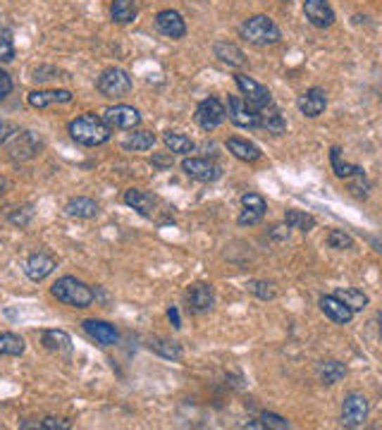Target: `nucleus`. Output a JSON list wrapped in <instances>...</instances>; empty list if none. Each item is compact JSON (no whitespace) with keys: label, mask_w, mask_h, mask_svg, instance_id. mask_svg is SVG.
<instances>
[{"label":"nucleus","mask_w":382,"mask_h":430,"mask_svg":"<svg viewBox=\"0 0 382 430\" xmlns=\"http://www.w3.org/2000/svg\"><path fill=\"white\" fill-rule=\"evenodd\" d=\"M68 132L77 144H82V146H91V148L103 146V144H108L113 137V129L106 125V120H103L101 115H94V113L79 115L77 120H72V122L68 125Z\"/></svg>","instance_id":"nucleus-1"},{"label":"nucleus","mask_w":382,"mask_h":430,"mask_svg":"<svg viewBox=\"0 0 382 430\" xmlns=\"http://www.w3.org/2000/svg\"><path fill=\"white\" fill-rule=\"evenodd\" d=\"M51 294L56 296L58 301H63V304H68L72 308H89L96 299L94 289H91L87 282L77 280V277H72V275L60 277V280L51 287Z\"/></svg>","instance_id":"nucleus-2"},{"label":"nucleus","mask_w":382,"mask_h":430,"mask_svg":"<svg viewBox=\"0 0 382 430\" xmlns=\"http://www.w3.org/2000/svg\"><path fill=\"white\" fill-rule=\"evenodd\" d=\"M239 34H241V39H246L248 44H253V46H272L282 39L280 27H277L268 15L248 17V20L241 24Z\"/></svg>","instance_id":"nucleus-3"},{"label":"nucleus","mask_w":382,"mask_h":430,"mask_svg":"<svg viewBox=\"0 0 382 430\" xmlns=\"http://www.w3.org/2000/svg\"><path fill=\"white\" fill-rule=\"evenodd\" d=\"M132 77L127 75L122 68H108L101 72V77L96 80V89L101 91V96L106 99H122L132 91Z\"/></svg>","instance_id":"nucleus-4"},{"label":"nucleus","mask_w":382,"mask_h":430,"mask_svg":"<svg viewBox=\"0 0 382 430\" xmlns=\"http://www.w3.org/2000/svg\"><path fill=\"white\" fill-rule=\"evenodd\" d=\"M225 108H227V118L232 125L241 127V129H258L260 127V113L253 110L241 96H229Z\"/></svg>","instance_id":"nucleus-5"},{"label":"nucleus","mask_w":382,"mask_h":430,"mask_svg":"<svg viewBox=\"0 0 382 430\" xmlns=\"http://www.w3.org/2000/svg\"><path fill=\"white\" fill-rule=\"evenodd\" d=\"M236 87L241 91V99H244L248 106L253 108V110H263V108L272 106V96L270 91L263 87V84H258L256 80H251L248 75H236Z\"/></svg>","instance_id":"nucleus-6"},{"label":"nucleus","mask_w":382,"mask_h":430,"mask_svg":"<svg viewBox=\"0 0 382 430\" xmlns=\"http://www.w3.org/2000/svg\"><path fill=\"white\" fill-rule=\"evenodd\" d=\"M193 120H196V125L201 127L203 132H213L227 120V108L222 106V101H217V99H205V101L198 103Z\"/></svg>","instance_id":"nucleus-7"},{"label":"nucleus","mask_w":382,"mask_h":430,"mask_svg":"<svg viewBox=\"0 0 382 430\" xmlns=\"http://www.w3.org/2000/svg\"><path fill=\"white\" fill-rule=\"evenodd\" d=\"M5 148H8L12 160H32L34 156L41 151V141H39V137H36L34 132L20 129L8 144H5Z\"/></svg>","instance_id":"nucleus-8"},{"label":"nucleus","mask_w":382,"mask_h":430,"mask_svg":"<svg viewBox=\"0 0 382 430\" xmlns=\"http://www.w3.org/2000/svg\"><path fill=\"white\" fill-rule=\"evenodd\" d=\"M106 120V125L110 129H122V132H132L141 125V113L132 106H113V108H106L101 115Z\"/></svg>","instance_id":"nucleus-9"},{"label":"nucleus","mask_w":382,"mask_h":430,"mask_svg":"<svg viewBox=\"0 0 382 430\" xmlns=\"http://www.w3.org/2000/svg\"><path fill=\"white\" fill-rule=\"evenodd\" d=\"M368 419V399L359 395V392H351L344 397L342 402V426L347 428H361Z\"/></svg>","instance_id":"nucleus-10"},{"label":"nucleus","mask_w":382,"mask_h":430,"mask_svg":"<svg viewBox=\"0 0 382 430\" xmlns=\"http://www.w3.org/2000/svg\"><path fill=\"white\" fill-rule=\"evenodd\" d=\"M182 170L186 177L196 182H217L222 177V167L208 158H184L182 160Z\"/></svg>","instance_id":"nucleus-11"},{"label":"nucleus","mask_w":382,"mask_h":430,"mask_svg":"<svg viewBox=\"0 0 382 430\" xmlns=\"http://www.w3.org/2000/svg\"><path fill=\"white\" fill-rule=\"evenodd\" d=\"M84 332L91 337L94 342H98L101 347H115L120 342V332L115 328L113 323H106V320H96V318H89L82 323Z\"/></svg>","instance_id":"nucleus-12"},{"label":"nucleus","mask_w":382,"mask_h":430,"mask_svg":"<svg viewBox=\"0 0 382 430\" xmlns=\"http://www.w3.org/2000/svg\"><path fill=\"white\" fill-rule=\"evenodd\" d=\"M155 27L158 32L163 36H167V39H184L186 36V24L182 20V15L177 10H160L155 15Z\"/></svg>","instance_id":"nucleus-13"},{"label":"nucleus","mask_w":382,"mask_h":430,"mask_svg":"<svg viewBox=\"0 0 382 430\" xmlns=\"http://www.w3.org/2000/svg\"><path fill=\"white\" fill-rule=\"evenodd\" d=\"M306 20L318 29H327L335 24V10L327 0H306L304 3Z\"/></svg>","instance_id":"nucleus-14"},{"label":"nucleus","mask_w":382,"mask_h":430,"mask_svg":"<svg viewBox=\"0 0 382 430\" xmlns=\"http://www.w3.org/2000/svg\"><path fill=\"white\" fill-rule=\"evenodd\" d=\"M56 258L48 253H32L24 263V272L32 282H44L53 270H56Z\"/></svg>","instance_id":"nucleus-15"},{"label":"nucleus","mask_w":382,"mask_h":430,"mask_svg":"<svg viewBox=\"0 0 382 430\" xmlns=\"http://www.w3.org/2000/svg\"><path fill=\"white\" fill-rule=\"evenodd\" d=\"M296 108H299L301 115H306V118H318V115H323V110L327 108L325 91L320 89V87L308 89L306 94L299 96V101H296Z\"/></svg>","instance_id":"nucleus-16"},{"label":"nucleus","mask_w":382,"mask_h":430,"mask_svg":"<svg viewBox=\"0 0 382 430\" xmlns=\"http://www.w3.org/2000/svg\"><path fill=\"white\" fill-rule=\"evenodd\" d=\"M186 301H189V308L193 313H205L215 306V292L210 284L198 282V284H193V287H189Z\"/></svg>","instance_id":"nucleus-17"},{"label":"nucleus","mask_w":382,"mask_h":430,"mask_svg":"<svg viewBox=\"0 0 382 430\" xmlns=\"http://www.w3.org/2000/svg\"><path fill=\"white\" fill-rule=\"evenodd\" d=\"M320 308H323V313L327 318L335 320V323H339V325H347V323H351V318H354V311H351L342 299H337L335 294L320 296Z\"/></svg>","instance_id":"nucleus-18"},{"label":"nucleus","mask_w":382,"mask_h":430,"mask_svg":"<svg viewBox=\"0 0 382 430\" xmlns=\"http://www.w3.org/2000/svg\"><path fill=\"white\" fill-rule=\"evenodd\" d=\"M125 203L129 205V208H134L139 215L144 217H153L155 213V196L144 189H127L125 191Z\"/></svg>","instance_id":"nucleus-19"},{"label":"nucleus","mask_w":382,"mask_h":430,"mask_svg":"<svg viewBox=\"0 0 382 430\" xmlns=\"http://www.w3.org/2000/svg\"><path fill=\"white\" fill-rule=\"evenodd\" d=\"M27 101L32 108H48V106H53V103H72L75 101V96H72V91H68V89L32 91V94L27 96Z\"/></svg>","instance_id":"nucleus-20"},{"label":"nucleus","mask_w":382,"mask_h":430,"mask_svg":"<svg viewBox=\"0 0 382 430\" xmlns=\"http://www.w3.org/2000/svg\"><path fill=\"white\" fill-rule=\"evenodd\" d=\"M65 213L70 217H82V220H91L101 213L98 203L94 198H87V196H77V198H70L68 205H65Z\"/></svg>","instance_id":"nucleus-21"},{"label":"nucleus","mask_w":382,"mask_h":430,"mask_svg":"<svg viewBox=\"0 0 382 430\" xmlns=\"http://www.w3.org/2000/svg\"><path fill=\"white\" fill-rule=\"evenodd\" d=\"M213 51H215V58H220L222 63L229 65V68H241V65H246L244 51H241L236 44H229V41H215Z\"/></svg>","instance_id":"nucleus-22"},{"label":"nucleus","mask_w":382,"mask_h":430,"mask_svg":"<svg viewBox=\"0 0 382 430\" xmlns=\"http://www.w3.org/2000/svg\"><path fill=\"white\" fill-rule=\"evenodd\" d=\"M41 344H44L48 351H58V354H70L72 351V337L65 330H58V328L44 330Z\"/></svg>","instance_id":"nucleus-23"},{"label":"nucleus","mask_w":382,"mask_h":430,"mask_svg":"<svg viewBox=\"0 0 382 430\" xmlns=\"http://www.w3.org/2000/svg\"><path fill=\"white\" fill-rule=\"evenodd\" d=\"M227 151L234 156V158L244 160V163H256L260 158V148L256 146V144L251 141H244V139H227Z\"/></svg>","instance_id":"nucleus-24"},{"label":"nucleus","mask_w":382,"mask_h":430,"mask_svg":"<svg viewBox=\"0 0 382 430\" xmlns=\"http://www.w3.org/2000/svg\"><path fill=\"white\" fill-rule=\"evenodd\" d=\"M344 375H347V366H344L342 361L327 359V361L318 363V378L323 385H337Z\"/></svg>","instance_id":"nucleus-25"},{"label":"nucleus","mask_w":382,"mask_h":430,"mask_svg":"<svg viewBox=\"0 0 382 430\" xmlns=\"http://www.w3.org/2000/svg\"><path fill=\"white\" fill-rule=\"evenodd\" d=\"M155 146V134L146 129H132V134L122 139L125 151H151Z\"/></svg>","instance_id":"nucleus-26"},{"label":"nucleus","mask_w":382,"mask_h":430,"mask_svg":"<svg viewBox=\"0 0 382 430\" xmlns=\"http://www.w3.org/2000/svg\"><path fill=\"white\" fill-rule=\"evenodd\" d=\"M139 15V5L136 0H113L110 3V17L117 24H129L134 22Z\"/></svg>","instance_id":"nucleus-27"},{"label":"nucleus","mask_w":382,"mask_h":430,"mask_svg":"<svg viewBox=\"0 0 382 430\" xmlns=\"http://www.w3.org/2000/svg\"><path fill=\"white\" fill-rule=\"evenodd\" d=\"M260 129H268L272 134H284L287 132V122H284L282 113L275 108V103L260 110Z\"/></svg>","instance_id":"nucleus-28"},{"label":"nucleus","mask_w":382,"mask_h":430,"mask_svg":"<svg viewBox=\"0 0 382 430\" xmlns=\"http://www.w3.org/2000/svg\"><path fill=\"white\" fill-rule=\"evenodd\" d=\"M330 163H332V170H335V175H337V177H342V179H351V177H356V175L363 172V167L351 165V163L342 160V151H339L337 146H332V151H330Z\"/></svg>","instance_id":"nucleus-29"},{"label":"nucleus","mask_w":382,"mask_h":430,"mask_svg":"<svg viewBox=\"0 0 382 430\" xmlns=\"http://www.w3.org/2000/svg\"><path fill=\"white\" fill-rule=\"evenodd\" d=\"M163 141H165V146L172 151V153H193V148H196V144L191 141L186 134H179V132H165L163 134Z\"/></svg>","instance_id":"nucleus-30"},{"label":"nucleus","mask_w":382,"mask_h":430,"mask_svg":"<svg viewBox=\"0 0 382 430\" xmlns=\"http://www.w3.org/2000/svg\"><path fill=\"white\" fill-rule=\"evenodd\" d=\"M148 347L153 349L158 356H163V359H167V361H179L182 359V347L177 342L165 340V337H153V340L148 342Z\"/></svg>","instance_id":"nucleus-31"},{"label":"nucleus","mask_w":382,"mask_h":430,"mask_svg":"<svg viewBox=\"0 0 382 430\" xmlns=\"http://www.w3.org/2000/svg\"><path fill=\"white\" fill-rule=\"evenodd\" d=\"M337 299H342L344 304H347L351 311H363V308L368 306V296L361 292V289H354V287H339L335 292Z\"/></svg>","instance_id":"nucleus-32"},{"label":"nucleus","mask_w":382,"mask_h":430,"mask_svg":"<svg viewBox=\"0 0 382 430\" xmlns=\"http://www.w3.org/2000/svg\"><path fill=\"white\" fill-rule=\"evenodd\" d=\"M284 225L289 229H299V232H311L315 227V217L304 213V210H287L284 213Z\"/></svg>","instance_id":"nucleus-33"},{"label":"nucleus","mask_w":382,"mask_h":430,"mask_svg":"<svg viewBox=\"0 0 382 430\" xmlns=\"http://www.w3.org/2000/svg\"><path fill=\"white\" fill-rule=\"evenodd\" d=\"M27 344L15 332H0V356H22Z\"/></svg>","instance_id":"nucleus-34"},{"label":"nucleus","mask_w":382,"mask_h":430,"mask_svg":"<svg viewBox=\"0 0 382 430\" xmlns=\"http://www.w3.org/2000/svg\"><path fill=\"white\" fill-rule=\"evenodd\" d=\"M15 60V39L8 27H0V63H12Z\"/></svg>","instance_id":"nucleus-35"},{"label":"nucleus","mask_w":382,"mask_h":430,"mask_svg":"<svg viewBox=\"0 0 382 430\" xmlns=\"http://www.w3.org/2000/svg\"><path fill=\"white\" fill-rule=\"evenodd\" d=\"M327 244H330V249L347 251L354 246V239H351V234H347L344 229H332V232L327 234Z\"/></svg>","instance_id":"nucleus-36"},{"label":"nucleus","mask_w":382,"mask_h":430,"mask_svg":"<svg viewBox=\"0 0 382 430\" xmlns=\"http://www.w3.org/2000/svg\"><path fill=\"white\" fill-rule=\"evenodd\" d=\"M32 80L34 82H51V80H68L65 72H60L58 68H51V65H41L32 72Z\"/></svg>","instance_id":"nucleus-37"},{"label":"nucleus","mask_w":382,"mask_h":430,"mask_svg":"<svg viewBox=\"0 0 382 430\" xmlns=\"http://www.w3.org/2000/svg\"><path fill=\"white\" fill-rule=\"evenodd\" d=\"M241 205H244V208L256 210V213H260V215H265V210H268V203H265V198L260 196V194H253V191H248V194L241 196Z\"/></svg>","instance_id":"nucleus-38"},{"label":"nucleus","mask_w":382,"mask_h":430,"mask_svg":"<svg viewBox=\"0 0 382 430\" xmlns=\"http://www.w3.org/2000/svg\"><path fill=\"white\" fill-rule=\"evenodd\" d=\"M34 217V208L32 205H24V208H15L8 213V220L12 222V225H20V227H27L29 222H32Z\"/></svg>","instance_id":"nucleus-39"},{"label":"nucleus","mask_w":382,"mask_h":430,"mask_svg":"<svg viewBox=\"0 0 382 430\" xmlns=\"http://www.w3.org/2000/svg\"><path fill=\"white\" fill-rule=\"evenodd\" d=\"M246 287H248V292H253L256 296H260V299H275V294H277L275 287L263 280H253V282H248Z\"/></svg>","instance_id":"nucleus-40"},{"label":"nucleus","mask_w":382,"mask_h":430,"mask_svg":"<svg viewBox=\"0 0 382 430\" xmlns=\"http://www.w3.org/2000/svg\"><path fill=\"white\" fill-rule=\"evenodd\" d=\"M39 428H44V430H70L72 423L65 421V419H58V416H46V419L39 423Z\"/></svg>","instance_id":"nucleus-41"},{"label":"nucleus","mask_w":382,"mask_h":430,"mask_svg":"<svg viewBox=\"0 0 382 430\" xmlns=\"http://www.w3.org/2000/svg\"><path fill=\"white\" fill-rule=\"evenodd\" d=\"M17 132H20V125L8 122V120H0V146H5Z\"/></svg>","instance_id":"nucleus-42"},{"label":"nucleus","mask_w":382,"mask_h":430,"mask_svg":"<svg viewBox=\"0 0 382 430\" xmlns=\"http://www.w3.org/2000/svg\"><path fill=\"white\" fill-rule=\"evenodd\" d=\"M260 421H263V426H265V428H275V430L289 428V421H284L282 416H277V414H268V411H265V414L260 416Z\"/></svg>","instance_id":"nucleus-43"},{"label":"nucleus","mask_w":382,"mask_h":430,"mask_svg":"<svg viewBox=\"0 0 382 430\" xmlns=\"http://www.w3.org/2000/svg\"><path fill=\"white\" fill-rule=\"evenodd\" d=\"M351 191H354L356 198H366L368 196V182H366V175H356V177H351Z\"/></svg>","instance_id":"nucleus-44"},{"label":"nucleus","mask_w":382,"mask_h":430,"mask_svg":"<svg viewBox=\"0 0 382 430\" xmlns=\"http://www.w3.org/2000/svg\"><path fill=\"white\" fill-rule=\"evenodd\" d=\"M263 220V215L256 213V210H251V208H244L239 213V217H236V222H239L241 227H246V225H256V222Z\"/></svg>","instance_id":"nucleus-45"},{"label":"nucleus","mask_w":382,"mask_h":430,"mask_svg":"<svg viewBox=\"0 0 382 430\" xmlns=\"http://www.w3.org/2000/svg\"><path fill=\"white\" fill-rule=\"evenodd\" d=\"M10 91H12V77L5 70H0V99L10 96Z\"/></svg>","instance_id":"nucleus-46"},{"label":"nucleus","mask_w":382,"mask_h":430,"mask_svg":"<svg viewBox=\"0 0 382 430\" xmlns=\"http://www.w3.org/2000/svg\"><path fill=\"white\" fill-rule=\"evenodd\" d=\"M151 163H153L155 167H160V170H165V167L172 165V158H170V156H153Z\"/></svg>","instance_id":"nucleus-47"},{"label":"nucleus","mask_w":382,"mask_h":430,"mask_svg":"<svg viewBox=\"0 0 382 430\" xmlns=\"http://www.w3.org/2000/svg\"><path fill=\"white\" fill-rule=\"evenodd\" d=\"M167 318L170 320H172V325H174V328H182V320H179V311H177V308H167Z\"/></svg>","instance_id":"nucleus-48"},{"label":"nucleus","mask_w":382,"mask_h":430,"mask_svg":"<svg viewBox=\"0 0 382 430\" xmlns=\"http://www.w3.org/2000/svg\"><path fill=\"white\" fill-rule=\"evenodd\" d=\"M5 186H8V182H5V177H0V194L5 191Z\"/></svg>","instance_id":"nucleus-49"},{"label":"nucleus","mask_w":382,"mask_h":430,"mask_svg":"<svg viewBox=\"0 0 382 430\" xmlns=\"http://www.w3.org/2000/svg\"><path fill=\"white\" fill-rule=\"evenodd\" d=\"M378 323H380V332H382V311H380V316H378Z\"/></svg>","instance_id":"nucleus-50"}]
</instances>
